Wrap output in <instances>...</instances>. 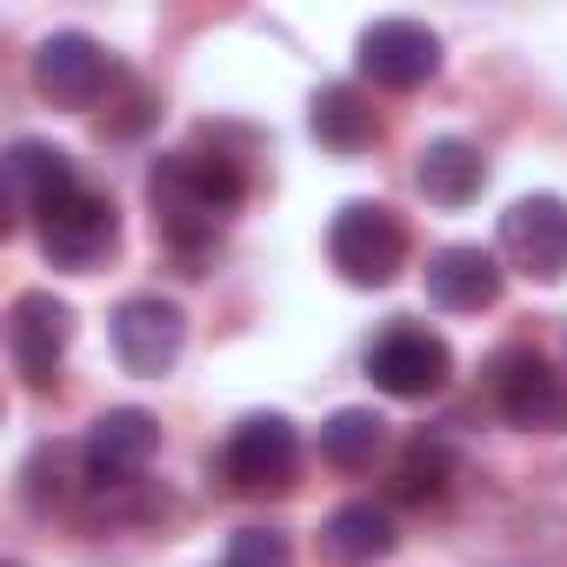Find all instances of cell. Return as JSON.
<instances>
[{
	"mask_svg": "<svg viewBox=\"0 0 567 567\" xmlns=\"http://www.w3.org/2000/svg\"><path fill=\"white\" fill-rule=\"evenodd\" d=\"M240 161L227 154H167L147 174V207H154V234L181 254H200L220 240L227 207L240 200Z\"/></svg>",
	"mask_w": 567,
	"mask_h": 567,
	"instance_id": "cell-1",
	"label": "cell"
},
{
	"mask_svg": "<svg viewBox=\"0 0 567 567\" xmlns=\"http://www.w3.org/2000/svg\"><path fill=\"white\" fill-rule=\"evenodd\" d=\"M328 254H334L348 288H388L408 260V227L381 200H348L328 227Z\"/></svg>",
	"mask_w": 567,
	"mask_h": 567,
	"instance_id": "cell-2",
	"label": "cell"
},
{
	"mask_svg": "<svg viewBox=\"0 0 567 567\" xmlns=\"http://www.w3.org/2000/svg\"><path fill=\"white\" fill-rule=\"evenodd\" d=\"M487 394L494 408L527 427V434H560L567 427V381L534 354V348H501L487 361Z\"/></svg>",
	"mask_w": 567,
	"mask_h": 567,
	"instance_id": "cell-3",
	"label": "cell"
},
{
	"mask_svg": "<svg viewBox=\"0 0 567 567\" xmlns=\"http://www.w3.org/2000/svg\"><path fill=\"white\" fill-rule=\"evenodd\" d=\"M41 227V254L54 260V267H68V274H94V267H107V254L121 247V214H114V200L107 194H94V187H81V194H68L48 220H34Z\"/></svg>",
	"mask_w": 567,
	"mask_h": 567,
	"instance_id": "cell-4",
	"label": "cell"
},
{
	"mask_svg": "<svg viewBox=\"0 0 567 567\" xmlns=\"http://www.w3.org/2000/svg\"><path fill=\"white\" fill-rule=\"evenodd\" d=\"M161 447V421L147 408H107L81 441V481L87 487H134Z\"/></svg>",
	"mask_w": 567,
	"mask_h": 567,
	"instance_id": "cell-5",
	"label": "cell"
},
{
	"mask_svg": "<svg viewBox=\"0 0 567 567\" xmlns=\"http://www.w3.org/2000/svg\"><path fill=\"white\" fill-rule=\"evenodd\" d=\"M295 467H301V441L280 414H247L220 447V474L240 494H280L295 481Z\"/></svg>",
	"mask_w": 567,
	"mask_h": 567,
	"instance_id": "cell-6",
	"label": "cell"
},
{
	"mask_svg": "<svg viewBox=\"0 0 567 567\" xmlns=\"http://www.w3.org/2000/svg\"><path fill=\"white\" fill-rule=\"evenodd\" d=\"M501 254L507 267H520L527 280L554 288L567 274V200L560 194H527L501 214Z\"/></svg>",
	"mask_w": 567,
	"mask_h": 567,
	"instance_id": "cell-7",
	"label": "cell"
},
{
	"mask_svg": "<svg viewBox=\"0 0 567 567\" xmlns=\"http://www.w3.org/2000/svg\"><path fill=\"white\" fill-rule=\"evenodd\" d=\"M454 374V354H447V341L441 334H427V328H388L374 348H368V381L381 388V394H394V401H427L441 381Z\"/></svg>",
	"mask_w": 567,
	"mask_h": 567,
	"instance_id": "cell-8",
	"label": "cell"
},
{
	"mask_svg": "<svg viewBox=\"0 0 567 567\" xmlns=\"http://www.w3.org/2000/svg\"><path fill=\"white\" fill-rule=\"evenodd\" d=\"M181 348H187V321H181L174 301H161V295H134V301L114 308V354H121L127 374L161 381V374L181 361Z\"/></svg>",
	"mask_w": 567,
	"mask_h": 567,
	"instance_id": "cell-9",
	"label": "cell"
},
{
	"mask_svg": "<svg viewBox=\"0 0 567 567\" xmlns=\"http://www.w3.org/2000/svg\"><path fill=\"white\" fill-rule=\"evenodd\" d=\"M354 61H361V74H368L374 87L408 94V87L434 81V68H441V41H434L421 21H374V28L361 34Z\"/></svg>",
	"mask_w": 567,
	"mask_h": 567,
	"instance_id": "cell-10",
	"label": "cell"
},
{
	"mask_svg": "<svg viewBox=\"0 0 567 567\" xmlns=\"http://www.w3.org/2000/svg\"><path fill=\"white\" fill-rule=\"evenodd\" d=\"M34 81L61 107H94L114 87V61L94 34H48L41 54H34Z\"/></svg>",
	"mask_w": 567,
	"mask_h": 567,
	"instance_id": "cell-11",
	"label": "cell"
},
{
	"mask_svg": "<svg viewBox=\"0 0 567 567\" xmlns=\"http://www.w3.org/2000/svg\"><path fill=\"white\" fill-rule=\"evenodd\" d=\"M68 341H74V315L54 295H21L14 301V315H8V354H14V368H21L28 388H54Z\"/></svg>",
	"mask_w": 567,
	"mask_h": 567,
	"instance_id": "cell-12",
	"label": "cell"
},
{
	"mask_svg": "<svg viewBox=\"0 0 567 567\" xmlns=\"http://www.w3.org/2000/svg\"><path fill=\"white\" fill-rule=\"evenodd\" d=\"M68 194H81L74 181V161L48 141H14L8 147V207L14 220H48Z\"/></svg>",
	"mask_w": 567,
	"mask_h": 567,
	"instance_id": "cell-13",
	"label": "cell"
},
{
	"mask_svg": "<svg viewBox=\"0 0 567 567\" xmlns=\"http://www.w3.org/2000/svg\"><path fill=\"white\" fill-rule=\"evenodd\" d=\"M501 295V260L487 247H441L427 254V301L447 315H481Z\"/></svg>",
	"mask_w": 567,
	"mask_h": 567,
	"instance_id": "cell-14",
	"label": "cell"
},
{
	"mask_svg": "<svg viewBox=\"0 0 567 567\" xmlns=\"http://www.w3.org/2000/svg\"><path fill=\"white\" fill-rule=\"evenodd\" d=\"M321 554L334 567H374L394 554V514L381 501H348L321 520Z\"/></svg>",
	"mask_w": 567,
	"mask_h": 567,
	"instance_id": "cell-15",
	"label": "cell"
},
{
	"mask_svg": "<svg viewBox=\"0 0 567 567\" xmlns=\"http://www.w3.org/2000/svg\"><path fill=\"white\" fill-rule=\"evenodd\" d=\"M414 181H421V194L434 200V207H467L481 187H487V161H481V147L474 141H427L421 147V167H414Z\"/></svg>",
	"mask_w": 567,
	"mask_h": 567,
	"instance_id": "cell-16",
	"label": "cell"
},
{
	"mask_svg": "<svg viewBox=\"0 0 567 567\" xmlns=\"http://www.w3.org/2000/svg\"><path fill=\"white\" fill-rule=\"evenodd\" d=\"M308 127H315V141H321V147H334V154H361V147H374V141H381V114H374L354 87H321V94H315Z\"/></svg>",
	"mask_w": 567,
	"mask_h": 567,
	"instance_id": "cell-17",
	"label": "cell"
},
{
	"mask_svg": "<svg viewBox=\"0 0 567 567\" xmlns=\"http://www.w3.org/2000/svg\"><path fill=\"white\" fill-rule=\"evenodd\" d=\"M381 441H388V421H381L374 408H341V414L321 427V461L341 467V474H361V467H374Z\"/></svg>",
	"mask_w": 567,
	"mask_h": 567,
	"instance_id": "cell-18",
	"label": "cell"
},
{
	"mask_svg": "<svg viewBox=\"0 0 567 567\" xmlns=\"http://www.w3.org/2000/svg\"><path fill=\"white\" fill-rule=\"evenodd\" d=\"M441 494H447V447H441V441H414V447L401 454V467H394V501L427 507V501H441Z\"/></svg>",
	"mask_w": 567,
	"mask_h": 567,
	"instance_id": "cell-19",
	"label": "cell"
},
{
	"mask_svg": "<svg viewBox=\"0 0 567 567\" xmlns=\"http://www.w3.org/2000/svg\"><path fill=\"white\" fill-rule=\"evenodd\" d=\"M234 567H288V540L247 527V534H234Z\"/></svg>",
	"mask_w": 567,
	"mask_h": 567,
	"instance_id": "cell-20",
	"label": "cell"
}]
</instances>
